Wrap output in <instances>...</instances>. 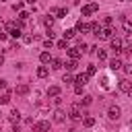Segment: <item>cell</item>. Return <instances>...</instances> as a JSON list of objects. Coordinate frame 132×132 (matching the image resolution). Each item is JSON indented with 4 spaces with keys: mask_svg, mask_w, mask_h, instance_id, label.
<instances>
[{
    "mask_svg": "<svg viewBox=\"0 0 132 132\" xmlns=\"http://www.w3.org/2000/svg\"><path fill=\"white\" fill-rule=\"evenodd\" d=\"M91 31H93L95 35H99V33H101V25H99V23H91Z\"/></svg>",
    "mask_w": 132,
    "mask_h": 132,
    "instance_id": "24",
    "label": "cell"
},
{
    "mask_svg": "<svg viewBox=\"0 0 132 132\" xmlns=\"http://www.w3.org/2000/svg\"><path fill=\"white\" fill-rule=\"evenodd\" d=\"M95 72H97V66H95V64H89V66H87V74H89V76H93Z\"/></svg>",
    "mask_w": 132,
    "mask_h": 132,
    "instance_id": "27",
    "label": "cell"
},
{
    "mask_svg": "<svg viewBox=\"0 0 132 132\" xmlns=\"http://www.w3.org/2000/svg\"><path fill=\"white\" fill-rule=\"evenodd\" d=\"M97 10H99V4H97V2H91V4H85L80 12H82V16H89V14L97 12Z\"/></svg>",
    "mask_w": 132,
    "mask_h": 132,
    "instance_id": "5",
    "label": "cell"
},
{
    "mask_svg": "<svg viewBox=\"0 0 132 132\" xmlns=\"http://www.w3.org/2000/svg\"><path fill=\"white\" fill-rule=\"evenodd\" d=\"M62 35H64V39H72V37L76 35V31H74V29H66Z\"/></svg>",
    "mask_w": 132,
    "mask_h": 132,
    "instance_id": "22",
    "label": "cell"
},
{
    "mask_svg": "<svg viewBox=\"0 0 132 132\" xmlns=\"http://www.w3.org/2000/svg\"><path fill=\"white\" fill-rule=\"evenodd\" d=\"M56 45H58L60 50H68V41H66V39H60V41H58Z\"/></svg>",
    "mask_w": 132,
    "mask_h": 132,
    "instance_id": "29",
    "label": "cell"
},
{
    "mask_svg": "<svg viewBox=\"0 0 132 132\" xmlns=\"http://www.w3.org/2000/svg\"><path fill=\"white\" fill-rule=\"evenodd\" d=\"M43 23H45V27H52V25H54V16H45Z\"/></svg>",
    "mask_w": 132,
    "mask_h": 132,
    "instance_id": "33",
    "label": "cell"
},
{
    "mask_svg": "<svg viewBox=\"0 0 132 132\" xmlns=\"http://www.w3.org/2000/svg\"><path fill=\"white\" fill-rule=\"evenodd\" d=\"M68 118L70 120H74V122H78L80 118H82V111H80V107L74 103V105H70V109H68Z\"/></svg>",
    "mask_w": 132,
    "mask_h": 132,
    "instance_id": "4",
    "label": "cell"
},
{
    "mask_svg": "<svg viewBox=\"0 0 132 132\" xmlns=\"http://www.w3.org/2000/svg\"><path fill=\"white\" fill-rule=\"evenodd\" d=\"M120 113H122V111H120V107H118V105H111V107L107 109V118H109V120H118V118H120Z\"/></svg>",
    "mask_w": 132,
    "mask_h": 132,
    "instance_id": "7",
    "label": "cell"
},
{
    "mask_svg": "<svg viewBox=\"0 0 132 132\" xmlns=\"http://www.w3.org/2000/svg\"><path fill=\"white\" fill-rule=\"evenodd\" d=\"M12 124H19V120H21V113H19V109H12L10 111V118H8Z\"/></svg>",
    "mask_w": 132,
    "mask_h": 132,
    "instance_id": "17",
    "label": "cell"
},
{
    "mask_svg": "<svg viewBox=\"0 0 132 132\" xmlns=\"http://www.w3.org/2000/svg\"><path fill=\"white\" fill-rule=\"evenodd\" d=\"M74 82H76V85H82V87H85V85L89 82V74H87V72H85V74H76V76H74Z\"/></svg>",
    "mask_w": 132,
    "mask_h": 132,
    "instance_id": "9",
    "label": "cell"
},
{
    "mask_svg": "<svg viewBox=\"0 0 132 132\" xmlns=\"http://www.w3.org/2000/svg\"><path fill=\"white\" fill-rule=\"evenodd\" d=\"M0 103H4V105H6V103H10V91H6V93L0 97Z\"/></svg>",
    "mask_w": 132,
    "mask_h": 132,
    "instance_id": "26",
    "label": "cell"
},
{
    "mask_svg": "<svg viewBox=\"0 0 132 132\" xmlns=\"http://www.w3.org/2000/svg\"><path fill=\"white\" fill-rule=\"evenodd\" d=\"M0 2H4V0H0Z\"/></svg>",
    "mask_w": 132,
    "mask_h": 132,
    "instance_id": "46",
    "label": "cell"
},
{
    "mask_svg": "<svg viewBox=\"0 0 132 132\" xmlns=\"http://www.w3.org/2000/svg\"><path fill=\"white\" fill-rule=\"evenodd\" d=\"M74 93L80 95V93H82V85H76V87H74Z\"/></svg>",
    "mask_w": 132,
    "mask_h": 132,
    "instance_id": "37",
    "label": "cell"
},
{
    "mask_svg": "<svg viewBox=\"0 0 132 132\" xmlns=\"http://www.w3.org/2000/svg\"><path fill=\"white\" fill-rule=\"evenodd\" d=\"M130 2H132V0H130Z\"/></svg>",
    "mask_w": 132,
    "mask_h": 132,
    "instance_id": "47",
    "label": "cell"
},
{
    "mask_svg": "<svg viewBox=\"0 0 132 132\" xmlns=\"http://www.w3.org/2000/svg\"><path fill=\"white\" fill-rule=\"evenodd\" d=\"M80 103H82V105H91V103H93V97H91V95H85V97L80 99Z\"/></svg>",
    "mask_w": 132,
    "mask_h": 132,
    "instance_id": "28",
    "label": "cell"
},
{
    "mask_svg": "<svg viewBox=\"0 0 132 132\" xmlns=\"http://www.w3.org/2000/svg\"><path fill=\"white\" fill-rule=\"evenodd\" d=\"M109 47L113 50L116 56H120V54H122V47H124V41H122L120 37H111V39H109Z\"/></svg>",
    "mask_w": 132,
    "mask_h": 132,
    "instance_id": "2",
    "label": "cell"
},
{
    "mask_svg": "<svg viewBox=\"0 0 132 132\" xmlns=\"http://www.w3.org/2000/svg\"><path fill=\"white\" fill-rule=\"evenodd\" d=\"M0 41H6V33H2V31H0Z\"/></svg>",
    "mask_w": 132,
    "mask_h": 132,
    "instance_id": "41",
    "label": "cell"
},
{
    "mask_svg": "<svg viewBox=\"0 0 132 132\" xmlns=\"http://www.w3.org/2000/svg\"><path fill=\"white\" fill-rule=\"evenodd\" d=\"M23 41H25V43H33V37H31V35H23Z\"/></svg>",
    "mask_w": 132,
    "mask_h": 132,
    "instance_id": "36",
    "label": "cell"
},
{
    "mask_svg": "<svg viewBox=\"0 0 132 132\" xmlns=\"http://www.w3.org/2000/svg\"><path fill=\"white\" fill-rule=\"evenodd\" d=\"M0 132H2V130H0Z\"/></svg>",
    "mask_w": 132,
    "mask_h": 132,
    "instance_id": "48",
    "label": "cell"
},
{
    "mask_svg": "<svg viewBox=\"0 0 132 132\" xmlns=\"http://www.w3.org/2000/svg\"><path fill=\"white\" fill-rule=\"evenodd\" d=\"M118 2H122V0H118Z\"/></svg>",
    "mask_w": 132,
    "mask_h": 132,
    "instance_id": "45",
    "label": "cell"
},
{
    "mask_svg": "<svg viewBox=\"0 0 132 132\" xmlns=\"http://www.w3.org/2000/svg\"><path fill=\"white\" fill-rule=\"evenodd\" d=\"M52 45H54V41H52V39H45V41H43V47H45V50H50Z\"/></svg>",
    "mask_w": 132,
    "mask_h": 132,
    "instance_id": "34",
    "label": "cell"
},
{
    "mask_svg": "<svg viewBox=\"0 0 132 132\" xmlns=\"http://www.w3.org/2000/svg\"><path fill=\"white\" fill-rule=\"evenodd\" d=\"M68 56H70L72 60H76V58L80 56V50H78V47H68Z\"/></svg>",
    "mask_w": 132,
    "mask_h": 132,
    "instance_id": "18",
    "label": "cell"
},
{
    "mask_svg": "<svg viewBox=\"0 0 132 132\" xmlns=\"http://www.w3.org/2000/svg\"><path fill=\"white\" fill-rule=\"evenodd\" d=\"M47 74H50V68H47V66H39V68H37V76H39V78H45Z\"/></svg>",
    "mask_w": 132,
    "mask_h": 132,
    "instance_id": "16",
    "label": "cell"
},
{
    "mask_svg": "<svg viewBox=\"0 0 132 132\" xmlns=\"http://www.w3.org/2000/svg\"><path fill=\"white\" fill-rule=\"evenodd\" d=\"M62 82H66V85H70V82H74V76H72V74H68V72H66V74H64V76H62Z\"/></svg>",
    "mask_w": 132,
    "mask_h": 132,
    "instance_id": "25",
    "label": "cell"
},
{
    "mask_svg": "<svg viewBox=\"0 0 132 132\" xmlns=\"http://www.w3.org/2000/svg\"><path fill=\"white\" fill-rule=\"evenodd\" d=\"M64 120H66V113H64L62 109H56V111H54V122H56V124H62Z\"/></svg>",
    "mask_w": 132,
    "mask_h": 132,
    "instance_id": "10",
    "label": "cell"
},
{
    "mask_svg": "<svg viewBox=\"0 0 132 132\" xmlns=\"http://www.w3.org/2000/svg\"><path fill=\"white\" fill-rule=\"evenodd\" d=\"M85 126H89V128H91V126H95V118H91V116H89V118H85Z\"/></svg>",
    "mask_w": 132,
    "mask_h": 132,
    "instance_id": "32",
    "label": "cell"
},
{
    "mask_svg": "<svg viewBox=\"0 0 132 132\" xmlns=\"http://www.w3.org/2000/svg\"><path fill=\"white\" fill-rule=\"evenodd\" d=\"M122 66H124V64H122V60H120V58H118V56H116V58H111V60H109V70H111V72H116V70H120V68H122Z\"/></svg>",
    "mask_w": 132,
    "mask_h": 132,
    "instance_id": "6",
    "label": "cell"
},
{
    "mask_svg": "<svg viewBox=\"0 0 132 132\" xmlns=\"http://www.w3.org/2000/svg\"><path fill=\"white\" fill-rule=\"evenodd\" d=\"M76 66H78V64H76V60H70V62H66V68H68V70H76Z\"/></svg>",
    "mask_w": 132,
    "mask_h": 132,
    "instance_id": "30",
    "label": "cell"
},
{
    "mask_svg": "<svg viewBox=\"0 0 132 132\" xmlns=\"http://www.w3.org/2000/svg\"><path fill=\"white\" fill-rule=\"evenodd\" d=\"M97 56H99V60H107V54H105L103 50H99V52H97Z\"/></svg>",
    "mask_w": 132,
    "mask_h": 132,
    "instance_id": "35",
    "label": "cell"
},
{
    "mask_svg": "<svg viewBox=\"0 0 132 132\" xmlns=\"http://www.w3.org/2000/svg\"><path fill=\"white\" fill-rule=\"evenodd\" d=\"M130 126H132V120H130Z\"/></svg>",
    "mask_w": 132,
    "mask_h": 132,
    "instance_id": "44",
    "label": "cell"
},
{
    "mask_svg": "<svg viewBox=\"0 0 132 132\" xmlns=\"http://www.w3.org/2000/svg\"><path fill=\"white\" fill-rule=\"evenodd\" d=\"M62 66H64V62H62V60H58V58H52V68H54V70H60Z\"/></svg>",
    "mask_w": 132,
    "mask_h": 132,
    "instance_id": "20",
    "label": "cell"
},
{
    "mask_svg": "<svg viewBox=\"0 0 132 132\" xmlns=\"http://www.w3.org/2000/svg\"><path fill=\"white\" fill-rule=\"evenodd\" d=\"M58 95H60V87H58V85H52V87L47 89V97L54 99V97H58Z\"/></svg>",
    "mask_w": 132,
    "mask_h": 132,
    "instance_id": "13",
    "label": "cell"
},
{
    "mask_svg": "<svg viewBox=\"0 0 132 132\" xmlns=\"http://www.w3.org/2000/svg\"><path fill=\"white\" fill-rule=\"evenodd\" d=\"M130 85H132V80H128V78H124V80H120V91H124V93H128V91H130Z\"/></svg>",
    "mask_w": 132,
    "mask_h": 132,
    "instance_id": "14",
    "label": "cell"
},
{
    "mask_svg": "<svg viewBox=\"0 0 132 132\" xmlns=\"http://www.w3.org/2000/svg\"><path fill=\"white\" fill-rule=\"evenodd\" d=\"M126 95H128V97H132V85H130V91H128Z\"/></svg>",
    "mask_w": 132,
    "mask_h": 132,
    "instance_id": "43",
    "label": "cell"
},
{
    "mask_svg": "<svg viewBox=\"0 0 132 132\" xmlns=\"http://www.w3.org/2000/svg\"><path fill=\"white\" fill-rule=\"evenodd\" d=\"M124 72L130 74V72H132V64H126V66H124Z\"/></svg>",
    "mask_w": 132,
    "mask_h": 132,
    "instance_id": "38",
    "label": "cell"
},
{
    "mask_svg": "<svg viewBox=\"0 0 132 132\" xmlns=\"http://www.w3.org/2000/svg\"><path fill=\"white\" fill-rule=\"evenodd\" d=\"M78 50H80V54H85V52H89V45L82 41V39H78V45H76Z\"/></svg>",
    "mask_w": 132,
    "mask_h": 132,
    "instance_id": "23",
    "label": "cell"
},
{
    "mask_svg": "<svg viewBox=\"0 0 132 132\" xmlns=\"http://www.w3.org/2000/svg\"><path fill=\"white\" fill-rule=\"evenodd\" d=\"M122 29H124L126 33H132V23H130L128 19H122Z\"/></svg>",
    "mask_w": 132,
    "mask_h": 132,
    "instance_id": "19",
    "label": "cell"
},
{
    "mask_svg": "<svg viewBox=\"0 0 132 132\" xmlns=\"http://www.w3.org/2000/svg\"><path fill=\"white\" fill-rule=\"evenodd\" d=\"M39 60H41V64H50V62H52L50 52H41V54H39Z\"/></svg>",
    "mask_w": 132,
    "mask_h": 132,
    "instance_id": "15",
    "label": "cell"
},
{
    "mask_svg": "<svg viewBox=\"0 0 132 132\" xmlns=\"http://www.w3.org/2000/svg\"><path fill=\"white\" fill-rule=\"evenodd\" d=\"M99 87L103 89V91H111L116 85H113V78H111V74L107 72V74H101V82H99Z\"/></svg>",
    "mask_w": 132,
    "mask_h": 132,
    "instance_id": "1",
    "label": "cell"
},
{
    "mask_svg": "<svg viewBox=\"0 0 132 132\" xmlns=\"http://www.w3.org/2000/svg\"><path fill=\"white\" fill-rule=\"evenodd\" d=\"M0 91H6V80L0 78Z\"/></svg>",
    "mask_w": 132,
    "mask_h": 132,
    "instance_id": "39",
    "label": "cell"
},
{
    "mask_svg": "<svg viewBox=\"0 0 132 132\" xmlns=\"http://www.w3.org/2000/svg\"><path fill=\"white\" fill-rule=\"evenodd\" d=\"M27 93H29V87L27 85H19L16 87V95H27Z\"/></svg>",
    "mask_w": 132,
    "mask_h": 132,
    "instance_id": "21",
    "label": "cell"
},
{
    "mask_svg": "<svg viewBox=\"0 0 132 132\" xmlns=\"http://www.w3.org/2000/svg\"><path fill=\"white\" fill-rule=\"evenodd\" d=\"M0 116H2V113H0Z\"/></svg>",
    "mask_w": 132,
    "mask_h": 132,
    "instance_id": "49",
    "label": "cell"
},
{
    "mask_svg": "<svg viewBox=\"0 0 132 132\" xmlns=\"http://www.w3.org/2000/svg\"><path fill=\"white\" fill-rule=\"evenodd\" d=\"M27 19H29V12L27 10H21L19 12V21H27Z\"/></svg>",
    "mask_w": 132,
    "mask_h": 132,
    "instance_id": "31",
    "label": "cell"
},
{
    "mask_svg": "<svg viewBox=\"0 0 132 132\" xmlns=\"http://www.w3.org/2000/svg\"><path fill=\"white\" fill-rule=\"evenodd\" d=\"M99 37H101V39H111V37H113V29H109V27H107V29H101Z\"/></svg>",
    "mask_w": 132,
    "mask_h": 132,
    "instance_id": "12",
    "label": "cell"
},
{
    "mask_svg": "<svg viewBox=\"0 0 132 132\" xmlns=\"http://www.w3.org/2000/svg\"><path fill=\"white\" fill-rule=\"evenodd\" d=\"M2 64H4V56L0 54V66H2Z\"/></svg>",
    "mask_w": 132,
    "mask_h": 132,
    "instance_id": "42",
    "label": "cell"
},
{
    "mask_svg": "<svg viewBox=\"0 0 132 132\" xmlns=\"http://www.w3.org/2000/svg\"><path fill=\"white\" fill-rule=\"evenodd\" d=\"M12 8H14V10H21V8H23V2H16V4L12 6Z\"/></svg>",
    "mask_w": 132,
    "mask_h": 132,
    "instance_id": "40",
    "label": "cell"
},
{
    "mask_svg": "<svg viewBox=\"0 0 132 132\" xmlns=\"http://www.w3.org/2000/svg\"><path fill=\"white\" fill-rule=\"evenodd\" d=\"M6 31H8V33H10V37H14V39L23 37V33H21V27H16V23H6Z\"/></svg>",
    "mask_w": 132,
    "mask_h": 132,
    "instance_id": "3",
    "label": "cell"
},
{
    "mask_svg": "<svg viewBox=\"0 0 132 132\" xmlns=\"http://www.w3.org/2000/svg\"><path fill=\"white\" fill-rule=\"evenodd\" d=\"M33 130H35V132H47V130H50V122L41 120V122H37V124L33 126Z\"/></svg>",
    "mask_w": 132,
    "mask_h": 132,
    "instance_id": "8",
    "label": "cell"
},
{
    "mask_svg": "<svg viewBox=\"0 0 132 132\" xmlns=\"http://www.w3.org/2000/svg\"><path fill=\"white\" fill-rule=\"evenodd\" d=\"M52 14H56V19H64L68 14V8H52Z\"/></svg>",
    "mask_w": 132,
    "mask_h": 132,
    "instance_id": "11",
    "label": "cell"
}]
</instances>
